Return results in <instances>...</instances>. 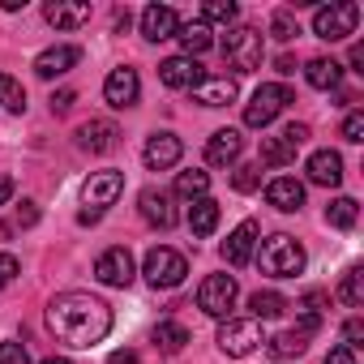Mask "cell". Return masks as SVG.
<instances>
[{"label": "cell", "mask_w": 364, "mask_h": 364, "mask_svg": "<svg viewBox=\"0 0 364 364\" xmlns=\"http://www.w3.org/2000/svg\"><path fill=\"white\" fill-rule=\"evenodd\" d=\"M48 330L69 347H95L112 330V309L90 291H60L48 304Z\"/></svg>", "instance_id": "obj_1"}, {"label": "cell", "mask_w": 364, "mask_h": 364, "mask_svg": "<svg viewBox=\"0 0 364 364\" xmlns=\"http://www.w3.org/2000/svg\"><path fill=\"white\" fill-rule=\"evenodd\" d=\"M141 274H146V283H150L154 291H171V287H180V283H185V274H189V262H185V253H176V249L159 245V249H150V253H146V262H141Z\"/></svg>", "instance_id": "obj_2"}, {"label": "cell", "mask_w": 364, "mask_h": 364, "mask_svg": "<svg viewBox=\"0 0 364 364\" xmlns=\"http://www.w3.org/2000/svg\"><path fill=\"white\" fill-rule=\"evenodd\" d=\"M223 60H228L232 73L262 69V31L257 26H232L223 35Z\"/></svg>", "instance_id": "obj_3"}, {"label": "cell", "mask_w": 364, "mask_h": 364, "mask_svg": "<svg viewBox=\"0 0 364 364\" xmlns=\"http://www.w3.org/2000/svg\"><path fill=\"white\" fill-rule=\"evenodd\" d=\"M257 262H262V270H266V274H274V279H296V274L304 270V249H300L287 232H279V236L262 240Z\"/></svg>", "instance_id": "obj_4"}, {"label": "cell", "mask_w": 364, "mask_h": 364, "mask_svg": "<svg viewBox=\"0 0 364 364\" xmlns=\"http://www.w3.org/2000/svg\"><path fill=\"white\" fill-rule=\"evenodd\" d=\"M355 22H360V5H355V0H334V5H321L313 14V35L326 39V43H338V39H347L355 31Z\"/></svg>", "instance_id": "obj_5"}, {"label": "cell", "mask_w": 364, "mask_h": 364, "mask_svg": "<svg viewBox=\"0 0 364 364\" xmlns=\"http://www.w3.org/2000/svg\"><path fill=\"white\" fill-rule=\"evenodd\" d=\"M287 103H291V90H287L283 82H266V86L253 90V99H249V107H245V124H249V129H266Z\"/></svg>", "instance_id": "obj_6"}, {"label": "cell", "mask_w": 364, "mask_h": 364, "mask_svg": "<svg viewBox=\"0 0 364 364\" xmlns=\"http://www.w3.org/2000/svg\"><path fill=\"white\" fill-rule=\"evenodd\" d=\"M262 343H266V338H262V321H253V317H240V321L228 317V321L219 326V351L232 355V360L253 355Z\"/></svg>", "instance_id": "obj_7"}, {"label": "cell", "mask_w": 364, "mask_h": 364, "mask_svg": "<svg viewBox=\"0 0 364 364\" xmlns=\"http://www.w3.org/2000/svg\"><path fill=\"white\" fill-rule=\"evenodd\" d=\"M236 296H240V287H236V279L232 274H210L202 287H198V309L206 313V317H228L232 309H236Z\"/></svg>", "instance_id": "obj_8"}, {"label": "cell", "mask_w": 364, "mask_h": 364, "mask_svg": "<svg viewBox=\"0 0 364 364\" xmlns=\"http://www.w3.org/2000/svg\"><path fill=\"white\" fill-rule=\"evenodd\" d=\"M124 193V171H90V180L82 185V202H86V210H95V215H103L107 206H116V198Z\"/></svg>", "instance_id": "obj_9"}, {"label": "cell", "mask_w": 364, "mask_h": 364, "mask_svg": "<svg viewBox=\"0 0 364 364\" xmlns=\"http://www.w3.org/2000/svg\"><path fill=\"white\" fill-rule=\"evenodd\" d=\"M133 274H137V266H133V253H129L124 245L103 249V253H99V262H95V279H99L103 287H129V283H133Z\"/></svg>", "instance_id": "obj_10"}, {"label": "cell", "mask_w": 364, "mask_h": 364, "mask_svg": "<svg viewBox=\"0 0 364 364\" xmlns=\"http://www.w3.org/2000/svg\"><path fill=\"white\" fill-rule=\"evenodd\" d=\"M103 99H107V107H116V112H124V107H133L137 99H141V77H137V69H112L107 73V82H103Z\"/></svg>", "instance_id": "obj_11"}, {"label": "cell", "mask_w": 364, "mask_h": 364, "mask_svg": "<svg viewBox=\"0 0 364 364\" xmlns=\"http://www.w3.org/2000/svg\"><path fill=\"white\" fill-rule=\"evenodd\" d=\"M202 77H206V69H202L198 60H189V56H167V60L159 65V82L171 86V90H193Z\"/></svg>", "instance_id": "obj_12"}, {"label": "cell", "mask_w": 364, "mask_h": 364, "mask_svg": "<svg viewBox=\"0 0 364 364\" xmlns=\"http://www.w3.org/2000/svg\"><path fill=\"white\" fill-rule=\"evenodd\" d=\"M317 326H321V317H309L304 313V321L296 326V330H283V334H274L266 347H270V355L274 360H287V355H300L304 347H309V338L317 334Z\"/></svg>", "instance_id": "obj_13"}, {"label": "cell", "mask_w": 364, "mask_h": 364, "mask_svg": "<svg viewBox=\"0 0 364 364\" xmlns=\"http://www.w3.org/2000/svg\"><path fill=\"white\" fill-rule=\"evenodd\" d=\"M180 154H185V146H180L176 133H150V141H146V150H141V159H146L150 171H167V167H176Z\"/></svg>", "instance_id": "obj_14"}, {"label": "cell", "mask_w": 364, "mask_h": 364, "mask_svg": "<svg viewBox=\"0 0 364 364\" xmlns=\"http://www.w3.org/2000/svg\"><path fill=\"white\" fill-rule=\"evenodd\" d=\"M304 171H309L313 185H321V189H338V185H343V159H338V150H317V154H309Z\"/></svg>", "instance_id": "obj_15"}, {"label": "cell", "mask_w": 364, "mask_h": 364, "mask_svg": "<svg viewBox=\"0 0 364 364\" xmlns=\"http://www.w3.org/2000/svg\"><path fill=\"white\" fill-rule=\"evenodd\" d=\"M176 31H180V14H176L171 5H150V9L141 14V35H146L150 43L176 39Z\"/></svg>", "instance_id": "obj_16"}, {"label": "cell", "mask_w": 364, "mask_h": 364, "mask_svg": "<svg viewBox=\"0 0 364 364\" xmlns=\"http://www.w3.org/2000/svg\"><path fill=\"white\" fill-rule=\"evenodd\" d=\"M77 60H82V52H77L73 43H56V48H48V52H39V56H35V73H39L43 82H52V77L69 73Z\"/></svg>", "instance_id": "obj_17"}, {"label": "cell", "mask_w": 364, "mask_h": 364, "mask_svg": "<svg viewBox=\"0 0 364 364\" xmlns=\"http://www.w3.org/2000/svg\"><path fill=\"white\" fill-rule=\"evenodd\" d=\"M77 146L90 150V154H107V150L120 146V129H116L112 120H86V124L77 129Z\"/></svg>", "instance_id": "obj_18"}, {"label": "cell", "mask_w": 364, "mask_h": 364, "mask_svg": "<svg viewBox=\"0 0 364 364\" xmlns=\"http://www.w3.org/2000/svg\"><path fill=\"white\" fill-rule=\"evenodd\" d=\"M137 206H141V219L150 223V228H176V206H171V193H163V189H141V198H137Z\"/></svg>", "instance_id": "obj_19"}, {"label": "cell", "mask_w": 364, "mask_h": 364, "mask_svg": "<svg viewBox=\"0 0 364 364\" xmlns=\"http://www.w3.org/2000/svg\"><path fill=\"white\" fill-rule=\"evenodd\" d=\"M43 18L56 31H77V26L90 22V5L86 0H52V5H43Z\"/></svg>", "instance_id": "obj_20"}, {"label": "cell", "mask_w": 364, "mask_h": 364, "mask_svg": "<svg viewBox=\"0 0 364 364\" xmlns=\"http://www.w3.org/2000/svg\"><path fill=\"white\" fill-rule=\"evenodd\" d=\"M266 202L274 210H283V215H296L304 206V185H300V180H291V176H274L270 185H266Z\"/></svg>", "instance_id": "obj_21"}, {"label": "cell", "mask_w": 364, "mask_h": 364, "mask_svg": "<svg viewBox=\"0 0 364 364\" xmlns=\"http://www.w3.org/2000/svg\"><path fill=\"white\" fill-rule=\"evenodd\" d=\"M236 95H240L236 77H202L193 86V103H202V107H228V103H236Z\"/></svg>", "instance_id": "obj_22"}, {"label": "cell", "mask_w": 364, "mask_h": 364, "mask_svg": "<svg viewBox=\"0 0 364 364\" xmlns=\"http://www.w3.org/2000/svg\"><path fill=\"white\" fill-rule=\"evenodd\" d=\"M240 150H245L240 129H219V133H210V141H206V163H210V167H228V163L240 159Z\"/></svg>", "instance_id": "obj_23"}, {"label": "cell", "mask_w": 364, "mask_h": 364, "mask_svg": "<svg viewBox=\"0 0 364 364\" xmlns=\"http://www.w3.org/2000/svg\"><path fill=\"white\" fill-rule=\"evenodd\" d=\"M253 245H257V223H253V219H245V223L228 236V245H223V262H228V266H236V270H240V266H249V262H253Z\"/></svg>", "instance_id": "obj_24"}, {"label": "cell", "mask_w": 364, "mask_h": 364, "mask_svg": "<svg viewBox=\"0 0 364 364\" xmlns=\"http://www.w3.org/2000/svg\"><path fill=\"white\" fill-rule=\"evenodd\" d=\"M304 82H309L313 90H338V82H343V65L330 60V56H313V60L304 65Z\"/></svg>", "instance_id": "obj_25"}, {"label": "cell", "mask_w": 364, "mask_h": 364, "mask_svg": "<svg viewBox=\"0 0 364 364\" xmlns=\"http://www.w3.org/2000/svg\"><path fill=\"white\" fill-rule=\"evenodd\" d=\"M215 228H219V202L215 198H198L189 206V232L193 236H210Z\"/></svg>", "instance_id": "obj_26"}, {"label": "cell", "mask_w": 364, "mask_h": 364, "mask_svg": "<svg viewBox=\"0 0 364 364\" xmlns=\"http://www.w3.org/2000/svg\"><path fill=\"white\" fill-rule=\"evenodd\" d=\"M176 39H180V48H185V56H189V60H193L198 52H206V48L215 43V35H210V26H206L202 18H198V22H185V26H180V31H176Z\"/></svg>", "instance_id": "obj_27"}, {"label": "cell", "mask_w": 364, "mask_h": 364, "mask_svg": "<svg viewBox=\"0 0 364 364\" xmlns=\"http://www.w3.org/2000/svg\"><path fill=\"white\" fill-rule=\"evenodd\" d=\"M249 309H253V321H270V317H283L291 304H287V296H279V291H253V296H249Z\"/></svg>", "instance_id": "obj_28"}, {"label": "cell", "mask_w": 364, "mask_h": 364, "mask_svg": "<svg viewBox=\"0 0 364 364\" xmlns=\"http://www.w3.org/2000/svg\"><path fill=\"white\" fill-rule=\"evenodd\" d=\"M185 343H189V330L180 326V321H159V326H154V347H159V351L176 355V351H185Z\"/></svg>", "instance_id": "obj_29"}, {"label": "cell", "mask_w": 364, "mask_h": 364, "mask_svg": "<svg viewBox=\"0 0 364 364\" xmlns=\"http://www.w3.org/2000/svg\"><path fill=\"white\" fill-rule=\"evenodd\" d=\"M355 215H360L355 198H334V202L326 206V223H330V228H338V232L355 228Z\"/></svg>", "instance_id": "obj_30"}, {"label": "cell", "mask_w": 364, "mask_h": 364, "mask_svg": "<svg viewBox=\"0 0 364 364\" xmlns=\"http://www.w3.org/2000/svg\"><path fill=\"white\" fill-rule=\"evenodd\" d=\"M338 300H343L347 309H360V304H364V266H351V270L343 274V283H338Z\"/></svg>", "instance_id": "obj_31"}, {"label": "cell", "mask_w": 364, "mask_h": 364, "mask_svg": "<svg viewBox=\"0 0 364 364\" xmlns=\"http://www.w3.org/2000/svg\"><path fill=\"white\" fill-rule=\"evenodd\" d=\"M206 189H210V176H206V171H198V167L176 176V193H180V198H189V202L206 198Z\"/></svg>", "instance_id": "obj_32"}, {"label": "cell", "mask_w": 364, "mask_h": 364, "mask_svg": "<svg viewBox=\"0 0 364 364\" xmlns=\"http://www.w3.org/2000/svg\"><path fill=\"white\" fill-rule=\"evenodd\" d=\"M0 107L14 112V116L26 112V90H22V82H14L9 73H0Z\"/></svg>", "instance_id": "obj_33"}, {"label": "cell", "mask_w": 364, "mask_h": 364, "mask_svg": "<svg viewBox=\"0 0 364 364\" xmlns=\"http://www.w3.org/2000/svg\"><path fill=\"white\" fill-rule=\"evenodd\" d=\"M291 159H296V150L283 137H262V163L266 167H287Z\"/></svg>", "instance_id": "obj_34"}, {"label": "cell", "mask_w": 364, "mask_h": 364, "mask_svg": "<svg viewBox=\"0 0 364 364\" xmlns=\"http://www.w3.org/2000/svg\"><path fill=\"white\" fill-rule=\"evenodd\" d=\"M202 22H206V26H210V22L232 26V22H236V5H232V0H206V5H202Z\"/></svg>", "instance_id": "obj_35"}, {"label": "cell", "mask_w": 364, "mask_h": 364, "mask_svg": "<svg viewBox=\"0 0 364 364\" xmlns=\"http://www.w3.org/2000/svg\"><path fill=\"white\" fill-rule=\"evenodd\" d=\"M270 35H274L279 43H291V39L300 35V22H296V18H291L287 9H279V14L270 18Z\"/></svg>", "instance_id": "obj_36"}, {"label": "cell", "mask_w": 364, "mask_h": 364, "mask_svg": "<svg viewBox=\"0 0 364 364\" xmlns=\"http://www.w3.org/2000/svg\"><path fill=\"white\" fill-rule=\"evenodd\" d=\"M232 185H236V193H253V189L262 185V163H245V167H236Z\"/></svg>", "instance_id": "obj_37"}, {"label": "cell", "mask_w": 364, "mask_h": 364, "mask_svg": "<svg viewBox=\"0 0 364 364\" xmlns=\"http://www.w3.org/2000/svg\"><path fill=\"white\" fill-rule=\"evenodd\" d=\"M343 338H347V343H343L347 351H360V347H364V321H360V317H351V321L343 326Z\"/></svg>", "instance_id": "obj_38"}, {"label": "cell", "mask_w": 364, "mask_h": 364, "mask_svg": "<svg viewBox=\"0 0 364 364\" xmlns=\"http://www.w3.org/2000/svg\"><path fill=\"white\" fill-rule=\"evenodd\" d=\"M0 364H31V355H26V347L22 343H0Z\"/></svg>", "instance_id": "obj_39"}, {"label": "cell", "mask_w": 364, "mask_h": 364, "mask_svg": "<svg viewBox=\"0 0 364 364\" xmlns=\"http://www.w3.org/2000/svg\"><path fill=\"white\" fill-rule=\"evenodd\" d=\"M343 137H347V141H364V112H351V116L343 120Z\"/></svg>", "instance_id": "obj_40"}, {"label": "cell", "mask_w": 364, "mask_h": 364, "mask_svg": "<svg viewBox=\"0 0 364 364\" xmlns=\"http://www.w3.org/2000/svg\"><path fill=\"white\" fill-rule=\"evenodd\" d=\"M14 279H18V257L14 253H0V291H5Z\"/></svg>", "instance_id": "obj_41"}, {"label": "cell", "mask_w": 364, "mask_h": 364, "mask_svg": "<svg viewBox=\"0 0 364 364\" xmlns=\"http://www.w3.org/2000/svg\"><path fill=\"white\" fill-rule=\"evenodd\" d=\"M279 137H283V141H287L291 150H300V146L309 141V124H287V129H283Z\"/></svg>", "instance_id": "obj_42"}, {"label": "cell", "mask_w": 364, "mask_h": 364, "mask_svg": "<svg viewBox=\"0 0 364 364\" xmlns=\"http://www.w3.org/2000/svg\"><path fill=\"white\" fill-rule=\"evenodd\" d=\"M39 223V206L35 202H22L18 206V228H35Z\"/></svg>", "instance_id": "obj_43"}, {"label": "cell", "mask_w": 364, "mask_h": 364, "mask_svg": "<svg viewBox=\"0 0 364 364\" xmlns=\"http://www.w3.org/2000/svg\"><path fill=\"white\" fill-rule=\"evenodd\" d=\"M321 364H355V351H347V347L338 343V347H330V351H326V360H321Z\"/></svg>", "instance_id": "obj_44"}, {"label": "cell", "mask_w": 364, "mask_h": 364, "mask_svg": "<svg viewBox=\"0 0 364 364\" xmlns=\"http://www.w3.org/2000/svg\"><path fill=\"white\" fill-rule=\"evenodd\" d=\"M73 99H77L73 90H56V95H52V112H69V107H73Z\"/></svg>", "instance_id": "obj_45"}, {"label": "cell", "mask_w": 364, "mask_h": 364, "mask_svg": "<svg viewBox=\"0 0 364 364\" xmlns=\"http://www.w3.org/2000/svg\"><path fill=\"white\" fill-rule=\"evenodd\" d=\"M351 73H364V43L351 48Z\"/></svg>", "instance_id": "obj_46"}, {"label": "cell", "mask_w": 364, "mask_h": 364, "mask_svg": "<svg viewBox=\"0 0 364 364\" xmlns=\"http://www.w3.org/2000/svg\"><path fill=\"white\" fill-rule=\"evenodd\" d=\"M107 364H137V351H112Z\"/></svg>", "instance_id": "obj_47"}, {"label": "cell", "mask_w": 364, "mask_h": 364, "mask_svg": "<svg viewBox=\"0 0 364 364\" xmlns=\"http://www.w3.org/2000/svg\"><path fill=\"white\" fill-rule=\"evenodd\" d=\"M14 198V176H0V206Z\"/></svg>", "instance_id": "obj_48"}, {"label": "cell", "mask_w": 364, "mask_h": 364, "mask_svg": "<svg viewBox=\"0 0 364 364\" xmlns=\"http://www.w3.org/2000/svg\"><path fill=\"white\" fill-rule=\"evenodd\" d=\"M274 69L287 77V73H296V60H291V56H279V60H274Z\"/></svg>", "instance_id": "obj_49"}, {"label": "cell", "mask_w": 364, "mask_h": 364, "mask_svg": "<svg viewBox=\"0 0 364 364\" xmlns=\"http://www.w3.org/2000/svg\"><path fill=\"white\" fill-rule=\"evenodd\" d=\"M43 364H73V360H69V355H48Z\"/></svg>", "instance_id": "obj_50"}]
</instances>
